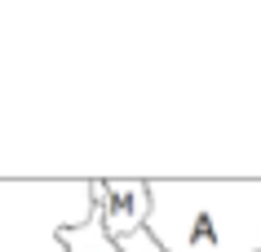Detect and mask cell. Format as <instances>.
<instances>
[{
  "instance_id": "cell-1",
  "label": "cell",
  "mask_w": 261,
  "mask_h": 252,
  "mask_svg": "<svg viewBox=\"0 0 261 252\" xmlns=\"http://www.w3.org/2000/svg\"><path fill=\"white\" fill-rule=\"evenodd\" d=\"M168 252H261V182H151V221Z\"/></svg>"
},
{
  "instance_id": "cell-2",
  "label": "cell",
  "mask_w": 261,
  "mask_h": 252,
  "mask_svg": "<svg viewBox=\"0 0 261 252\" xmlns=\"http://www.w3.org/2000/svg\"><path fill=\"white\" fill-rule=\"evenodd\" d=\"M93 212L102 217V226L115 243L146 230V221H151V182L146 177H97Z\"/></svg>"
},
{
  "instance_id": "cell-3",
  "label": "cell",
  "mask_w": 261,
  "mask_h": 252,
  "mask_svg": "<svg viewBox=\"0 0 261 252\" xmlns=\"http://www.w3.org/2000/svg\"><path fill=\"white\" fill-rule=\"evenodd\" d=\"M58 248L62 252H120V243L107 235L102 217L89 212L80 226H62V230H58Z\"/></svg>"
},
{
  "instance_id": "cell-4",
  "label": "cell",
  "mask_w": 261,
  "mask_h": 252,
  "mask_svg": "<svg viewBox=\"0 0 261 252\" xmlns=\"http://www.w3.org/2000/svg\"><path fill=\"white\" fill-rule=\"evenodd\" d=\"M120 252H168L160 239L151 235V230H138V235H128V239H120Z\"/></svg>"
}]
</instances>
